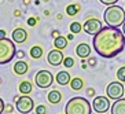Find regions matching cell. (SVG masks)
I'll return each instance as SVG.
<instances>
[{
  "instance_id": "3957f363",
  "label": "cell",
  "mask_w": 125,
  "mask_h": 114,
  "mask_svg": "<svg viewBox=\"0 0 125 114\" xmlns=\"http://www.w3.org/2000/svg\"><path fill=\"white\" fill-rule=\"evenodd\" d=\"M92 104L87 98L74 96L65 106V114H91Z\"/></svg>"
},
{
  "instance_id": "5b68a950",
  "label": "cell",
  "mask_w": 125,
  "mask_h": 114,
  "mask_svg": "<svg viewBox=\"0 0 125 114\" xmlns=\"http://www.w3.org/2000/svg\"><path fill=\"white\" fill-rule=\"evenodd\" d=\"M125 95V87L121 81H111L106 87V96L109 99L117 100Z\"/></svg>"
},
{
  "instance_id": "44dd1931",
  "label": "cell",
  "mask_w": 125,
  "mask_h": 114,
  "mask_svg": "<svg viewBox=\"0 0 125 114\" xmlns=\"http://www.w3.org/2000/svg\"><path fill=\"white\" fill-rule=\"evenodd\" d=\"M78 11H80V6L78 4H69L66 7V14L69 17H74Z\"/></svg>"
},
{
  "instance_id": "d590c367",
  "label": "cell",
  "mask_w": 125,
  "mask_h": 114,
  "mask_svg": "<svg viewBox=\"0 0 125 114\" xmlns=\"http://www.w3.org/2000/svg\"><path fill=\"white\" fill-rule=\"evenodd\" d=\"M14 15H15V17H21V11H18V10L14 11Z\"/></svg>"
},
{
  "instance_id": "7402d4cb",
  "label": "cell",
  "mask_w": 125,
  "mask_h": 114,
  "mask_svg": "<svg viewBox=\"0 0 125 114\" xmlns=\"http://www.w3.org/2000/svg\"><path fill=\"white\" fill-rule=\"evenodd\" d=\"M81 30H83V26H81L80 22H72L70 23V32L72 33H80Z\"/></svg>"
},
{
  "instance_id": "f1b7e54d",
  "label": "cell",
  "mask_w": 125,
  "mask_h": 114,
  "mask_svg": "<svg viewBox=\"0 0 125 114\" xmlns=\"http://www.w3.org/2000/svg\"><path fill=\"white\" fill-rule=\"evenodd\" d=\"M87 95H88V98L95 96V89H94V88H88V89H87Z\"/></svg>"
},
{
  "instance_id": "8992f818",
  "label": "cell",
  "mask_w": 125,
  "mask_h": 114,
  "mask_svg": "<svg viewBox=\"0 0 125 114\" xmlns=\"http://www.w3.org/2000/svg\"><path fill=\"white\" fill-rule=\"evenodd\" d=\"M34 83L39 88H50L54 83V76L48 70H39L34 77Z\"/></svg>"
},
{
  "instance_id": "f35d334b",
  "label": "cell",
  "mask_w": 125,
  "mask_h": 114,
  "mask_svg": "<svg viewBox=\"0 0 125 114\" xmlns=\"http://www.w3.org/2000/svg\"><path fill=\"white\" fill-rule=\"evenodd\" d=\"M0 83H1V80H0Z\"/></svg>"
},
{
  "instance_id": "e0dca14e",
  "label": "cell",
  "mask_w": 125,
  "mask_h": 114,
  "mask_svg": "<svg viewBox=\"0 0 125 114\" xmlns=\"http://www.w3.org/2000/svg\"><path fill=\"white\" fill-rule=\"evenodd\" d=\"M18 89L22 95H29L30 92L33 91V84H32L30 81H21Z\"/></svg>"
},
{
  "instance_id": "484cf974",
  "label": "cell",
  "mask_w": 125,
  "mask_h": 114,
  "mask_svg": "<svg viewBox=\"0 0 125 114\" xmlns=\"http://www.w3.org/2000/svg\"><path fill=\"white\" fill-rule=\"evenodd\" d=\"M14 107H15L14 104H11V103H7V104H6V107H4V111H6L7 114H10V113H12Z\"/></svg>"
},
{
  "instance_id": "d4e9b609",
  "label": "cell",
  "mask_w": 125,
  "mask_h": 114,
  "mask_svg": "<svg viewBox=\"0 0 125 114\" xmlns=\"http://www.w3.org/2000/svg\"><path fill=\"white\" fill-rule=\"evenodd\" d=\"M34 111H36V114H47V107L44 104H39L34 107Z\"/></svg>"
},
{
  "instance_id": "4fadbf2b",
  "label": "cell",
  "mask_w": 125,
  "mask_h": 114,
  "mask_svg": "<svg viewBox=\"0 0 125 114\" xmlns=\"http://www.w3.org/2000/svg\"><path fill=\"white\" fill-rule=\"evenodd\" d=\"M76 54H77V56H80L83 59L88 58L91 55V47H89V44H87V43H80L76 47Z\"/></svg>"
},
{
  "instance_id": "836d02e7",
  "label": "cell",
  "mask_w": 125,
  "mask_h": 114,
  "mask_svg": "<svg viewBox=\"0 0 125 114\" xmlns=\"http://www.w3.org/2000/svg\"><path fill=\"white\" fill-rule=\"evenodd\" d=\"M3 37H6V30L0 29V39H3Z\"/></svg>"
},
{
  "instance_id": "4dcf8cb0",
  "label": "cell",
  "mask_w": 125,
  "mask_h": 114,
  "mask_svg": "<svg viewBox=\"0 0 125 114\" xmlns=\"http://www.w3.org/2000/svg\"><path fill=\"white\" fill-rule=\"evenodd\" d=\"M4 107H6V103H4V102H3V99L0 98V114H1V113L4 111Z\"/></svg>"
},
{
  "instance_id": "e575fe53",
  "label": "cell",
  "mask_w": 125,
  "mask_h": 114,
  "mask_svg": "<svg viewBox=\"0 0 125 114\" xmlns=\"http://www.w3.org/2000/svg\"><path fill=\"white\" fill-rule=\"evenodd\" d=\"M73 37H74V34H73V33H70V34H67L66 39H67V40H73Z\"/></svg>"
},
{
  "instance_id": "d6a6232c",
  "label": "cell",
  "mask_w": 125,
  "mask_h": 114,
  "mask_svg": "<svg viewBox=\"0 0 125 114\" xmlns=\"http://www.w3.org/2000/svg\"><path fill=\"white\" fill-rule=\"evenodd\" d=\"M17 56H18L19 59H23V56H25V52H23V51H18V52H17Z\"/></svg>"
},
{
  "instance_id": "2e32d148",
  "label": "cell",
  "mask_w": 125,
  "mask_h": 114,
  "mask_svg": "<svg viewBox=\"0 0 125 114\" xmlns=\"http://www.w3.org/2000/svg\"><path fill=\"white\" fill-rule=\"evenodd\" d=\"M47 99L51 104H58V103H61V100H62V93L59 91H56V89H52V91L47 95Z\"/></svg>"
},
{
  "instance_id": "8fae6325",
  "label": "cell",
  "mask_w": 125,
  "mask_h": 114,
  "mask_svg": "<svg viewBox=\"0 0 125 114\" xmlns=\"http://www.w3.org/2000/svg\"><path fill=\"white\" fill-rule=\"evenodd\" d=\"M11 39L14 43H18V44H22L28 40V32H26L23 28H15L11 33Z\"/></svg>"
},
{
  "instance_id": "7a4b0ae2",
  "label": "cell",
  "mask_w": 125,
  "mask_h": 114,
  "mask_svg": "<svg viewBox=\"0 0 125 114\" xmlns=\"http://www.w3.org/2000/svg\"><path fill=\"white\" fill-rule=\"evenodd\" d=\"M103 18L107 26L110 28H120L125 22V8H122L118 4L107 6V8L103 12Z\"/></svg>"
},
{
  "instance_id": "8d00e7d4",
  "label": "cell",
  "mask_w": 125,
  "mask_h": 114,
  "mask_svg": "<svg viewBox=\"0 0 125 114\" xmlns=\"http://www.w3.org/2000/svg\"><path fill=\"white\" fill-rule=\"evenodd\" d=\"M29 3H30V0H23V4H25V6H28Z\"/></svg>"
},
{
  "instance_id": "83f0119b",
  "label": "cell",
  "mask_w": 125,
  "mask_h": 114,
  "mask_svg": "<svg viewBox=\"0 0 125 114\" xmlns=\"http://www.w3.org/2000/svg\"><path fill=\"white\" fill-rule=\"evenodd\" d=\"M37 23V18H34V17H32V18L28 19V25L29 26H34Z\"/></svg>"
},
{
  "instance_id": "9c48e42d",
  "label": "cell",
  "mask_w": 125,
  "mask_h": 114,
  "mask_svg": "<svg viewBox=\"0 0 125 114\" xmlns=\"http://www.w3.org/2000/svg\"><path fill=\"white\" fill-rule=\"evenodd\" d=\"M102 22H100L98 18H89L88 21H85L83 29L87 34H91V36H95L100 29H102Z\"/></svg>"
},
{
  "instance_id": "9a60e30c",
  "label": "cell",
  "mask_w": 125,
  "mask_h": 114,
  "mask_svg": "<svg viewBox=\"0 0 125 114\" xmlns=\"http://www.w3.org/2000/svg\"><path fill=\"white\" fill-rule=\"evenodd\" d=\"M70 80H72V77H70V73H67V72H65V70H62V72H58V74L55 76V81L58 83L59 85L70 84Z\"/></svg>"
},
{
  "instance_id": "ffe728a7",
  "label": "cell",
  "mask_w": 125,
  "mask_h": 114,
  "mask_svg": "<svg viewBox=\"0 0 125 114\" xmlns=\"http://www.w3.org/2000/svg\"><path fill=\"white\" fill-rule=\"evenodd\" d=\"M44 51H43V48L40 45H33V47L30 48V56L33 59H40L43 56Z\"/></svg>"
},
{
  "instance_id": "7c38bea8",
  "label": "cell",
  "mask_w": 125,
  "mask_h": 114,
  "mask_svg": "<svg viewBox=\"0 0 125 114\" xmlns=\"http://www.w3.org/2000/svg\"><path fill=\"white\" fill-rule=\"evenodd\" d=\"M12 70H14V73L17 74V76H23V74L28 73V70H29V65H28L23 59H19L18 62H15Z\"/></svg>"
},
{
  "instance_id": "ac0fdd59",
  "label": "cell",
  "mask_w": 125,
  "mask_h": 114,
  "mask_svg": "<svg viewBox=\"0 0 125 114\" xmlns=\"http://www.w3.org/2000/svg\"><path fill=\"white\" fill-rule=\"evenodd\" d=\"M54 47L58 48V50H65V48L67 47V39L66 37H63V36H58L54 39Z\"/></svg>"
},
{
  "instance_id": "277c9868",
  "label": "cell",
  "mask_w": 125,
  "mask_h": 114,
  "mask_svg": "<svg viewBox=\"0 0 125 114\" xmlns=\"http://www.w3.org/2000/svg\"><path fill=\"white\" fill-rule=\"evenodd\" d=\"M15 55H17V48L14 41L7 37L0 39V65L11 62Z\"/></svg>"
},
{
  "instance_id": "4316f807",
  "label": "cell",
  "mask_w": 125,
  "mask_h": 114,
  "mask_svg": "<svg viewBox=\"0 0 125 114\" xmlns=\"http://www.w3.org/2000/svg\"><path fill=\"white\" fill-rule=\"evenodd\" d=\"M102 4H104V6H111V4H115L118 1V0H99Z\"/></svg>"
},
{
  "instance_id": "cb8c5ba5",
  "label": "cell",
  "mask_w": 125,
  "mask_h": 114,
  "mask_svg": "<svg viewBox=\"0 0 125 114\" xmlns=\"http://www.w3.org/2000/svg\"><path fill=\"white\" fill-rule=\"evenodd\" d=\"M63 65L65 67H73L74 66V59L72 56H66V58L63 59Z\"/></svg>"
},
{
  "instance_id": "ab89813d",
  "label": "cell",
  "mask_w": 125,
  "mask_h": 114,
  "mask_svg": "<svg viewBox=\"0 0 125 114\" xmlns=\"http://www.w3.org/2000/svg\"><path fill=\"white\" fill-rule=\"evenodd\" d=\"M10 114H12V113H10Z\"/></svg>"
},
{
  "instance_id": "30bf717a",
  "label": "cell",
  "mask_w": 125,
  "mask_h": 114,
  "mask_svg": "<svg viewBox=\"0 0 125 114\" xmlns=\"http://www.w3.org/2000/svg\"><path fill=\"white\" fill-rule=\"evenodd\" d=\"M63 59H65V56H63L62 51L58 50V48H54L52 51L48 52L47 55V62L51 66H59L61 63H63Z\"/></svg>"
},
{
  "instance_id": "1f68e13d",
  "label": "cell",
  "mask_w": 125,
  "mask_h": 114,
  "mask_svg": "<svg viewBox=\"0 0 125 114\" xmlns=\"http://www.w3.org/2000/svg\"><path fill=\"white\" fill-rule=\"evenodd\" d=\"M51 36L55 39V37H58V36H61V33H59V30L58 29H55V30H52L51 32Z\"/></svg>"
},
{
  "instance_id": "603a6c76",
  "label": "cell",
  "mask_w": 125,
  "mask_h": 114,
  "mask_svg": "<svg viewBox=\"0 0 125 114\" xmlns=\"http://www.w3.org/2000/svg\"><path fill=\"white\" fill-rule=\"evenodd\" d=\"M117 78H118V81L125 83V66L120 67V69L117 70Z\"/></svg>"
},
{
  "instance_id": "6da1fadb",
  "label": "cell",
  "mask_w": 125,
  "mask_h": 114,
  "mask_svg": "<svg viewBox=\"0 0 125 114\" xmlns=\"http://www.w3.org/2000/svg\"><path fill=\"white\" fill-rule=\"evenodd\" d=\"M94 50L102 58L110 59L122 52L125 47V34L118 28L103 26L94 36L92 40Z\"/></svg>"
},
{
  "instance_id": "74e56055",
  "label": "cell",
  "mask_w": 125,
  "mask_h": 114,
  "mask_svg": "<svg viewBox=\"0 0 125 114\" xmlns=\"http://www.w3.org/2000/svg\"><path fill=\"white\" fill-rule=\"evenodd\" d=\"M122 32H124V34H125V22H124V25H122Z\"/></svg>"
},
{
  "instance_id": "52a82bcc",
  "label": "cell",
  "mask_w": 125,
  "mask_h": 114,
  "mask_svg": "<svg viewBox=\"0 0 125 114\" xmlns=\"http://www.w3.org/2000/svg\"><path fill=\"white\" fill-rule=\"evenodd\" d=\"M33 107H34V102L29 95L19 96L18 100L15 102V109L22 114H29L30 111L33 110Z\"/></svg>"
},
{
  "instance_id": "60d3db41",
  "label": "cell",
  "mask_w": 125,
  "mask_h": 114,
  "mask_svg": "<svg viewBox=\"0 0 125 114\" xmlns=\"http://www.w3.org/2000/svg\"><path fill=\"white\" fill-rule=\"evenodd\" d=\"M103 114H104V113H103Z\"/></svg>"
},
{
  "instance_id": "d6986e66",
  "label": "cell",
  "mask_w": 125,
  "mask_h": 114,
  "mask_svg": "<svg viewBox=\"0 0 125 114\" xmlns=\"http://www.w3.org/2000/svg\"><path fill=\"white\" fill-rule=\"evenodd\" d=\"M70 87H72L73 91H80V89H83V87H84V81L80 77H74V78L70 80Z\"/></svg>"
},
{
  "instance_id": "ba28073f",
  "label": "cell",
  "mask_w": 125,
  "mask_h": 114,
  "mask_svg": "<svg viewBox=\"0 0 125 114\" xmlns=\"http://www.w3.org/2000/svg\"><path fill=\"white\" fill-rule=\"evenodd\" d=\"M92 109L96 111L98 114L106 113L110 109V100L107 96H96L94 102H92Z\"/></svg>"
},
{
  "instance_id": "5bb4252c",
  "label": "cell",
  "mask_w": 125,
  "mask_h": 114,
  "mask_svg": "<svg viewBox=\"0 0 125 114\" xmlns=\"http://www.w3.org/2000/svg\"><path fill=\"white\" fill-rule=\"evenodd\" d=\"M111 114H125V99H117L111 104Z\"/></svg>"
},
{
  "instance_id": "f546056e",
  "label": "cell",
  "mask_w": 125,
  "mask_h": 114,
  "mask_svg": "<svg viewBox=\"0 0 125 114\" xmlns=\"http://www.w3.org/2000/svg\"><path fill=\"white\" fill-rule=\"evenodd\" d=\"M96 58H89V61H88V65L89 66H96Z\"/></svg>"
}]
</instances>
